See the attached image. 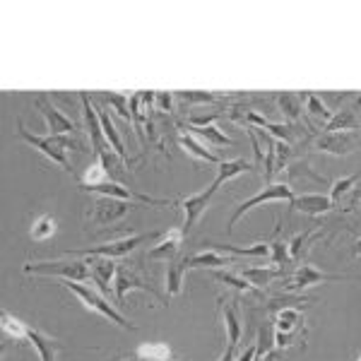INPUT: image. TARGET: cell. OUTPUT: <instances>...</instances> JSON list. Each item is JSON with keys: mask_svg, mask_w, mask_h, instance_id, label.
<instances>
[{"mask_svg": "<svg viewBox=\"0 0 361 361\" xmlns=\"http://www.w3.org/2000/svg\"><path fill=\"white\" fill-rule=\"evenodd\" d=\"M359 145H361V135L354 130H333V133L325 130L323 135L318 137L316 147L320 152H328L333 157H345L349 152H354Z\"/></svg>", "mask_w": 361, "mask_h": 361, "instance_id": "10", "label": "cell"}, {"mask_svg": "<svg viewBox=\"0 0 361 361\" xmlns=\"http://www.w3.org/2000/svg\"><path fill=\"white\" fill-rule=\"evenodd\" d=\"M37 106H39V111L44 114L46 126H49L51 135H70V137H75V133H78V126H75L73 118H68V116L63 114L49 97L39 94L37 97Z\"/></svg>", "mask_w": 361, "mask_h": 361, "instance_id": "12", "label": "cell"}, {"mask_svg": "<svg viewBox=\"0 0 361 361\" xmlns=\"http://www.w3.org/2000/svg\"><path fill=\"white\" fill-rule=\"evenodd\" d=\"M56 231H58L56 217H51V214H42V217L34 219L32 229H29V236H32L34 241H46V238H51Z\"/></svg>", "mask_w": 361, "mask_h": 361, "instance_id": "32", "label": "cell"}, {"mask_svg": "<svg viewBox=\"0 0 361 361\" xmlns=\"http://www.w3.org/2000/svg\"><path fill=\"white\" fill-rule=\"evenodd\" d=\"M183 236H185L183 229H169L166 234L147 250V258L171 263L173 258H178V250H180V243H183Z\"/></svg>", "mask_w": 361, "mask_h": 361, "instance_id": "14", "label": "cell"}, {"mask_svg": "<svg viewBox=\"0 0 361 361\" xmlns=\"http://www.w3.org/2000/svg\"><path fill=\"white\" fill-rule=\"evenodd\" d=\"M188 272V258H173L171 263H166V294L178 296L183 292V277Z\"/></svg>", "mask_w": 361, "mask_h": 361, "instance_id": "20", "label": "cell"}, {"mask_svg": "<svg viewBox=\"0 0 361 361\" xmlns=\"http://www.w3.org/2000/svg\"><path fill=\"white\" fill-rule=\"evenodd\" d=\"M217 188L219 185L214 183H209L207 185V190H200V193H195V195H188V197H183V200L178 202L180 207H183V214H185V219H183V234H188L193 226L200 222V217L205 214V209L209 207V200H212V195L217 193Z\"/></svg>", "mask_w": 361, "mask_h": 361, "instance_id": "11", "label": "cell"}, {"mask_svg": "<svg viewBox=\"0 0 361 361\" xmlns=\"http://www.w3.org/2000/svg\"><path fill=\"white\" fill-rule=\"evenodd\" d=\"M137 361H173V354L171 349L166 345H161V342H147V345H142L135 352Z\"/></svg>", "mask_w": 361, "mask_h": 361, "instance_id": "31", "label": "cell"}, {"mask_svg": "<svg viewBox=\"0 0 361 361\" xmlns=\"http://www.w3.org/2000/svg\"><path fill=\"white\" fill-rule=\"evenodd\" d=\"M265 130H270L272 133V135H275L277 140H279V142H292V140H294V135H296V126H287V123H270V121H265Z\"/></svg>", "mask_w": 361, "mask_h": 361, "instance_id": "37", "label": "cell"}, {"mask_svg": "<svg viewBox=\"0 0 361 361\" xmlns=\"http://www.w3.org/2000/svg\"><path fill=\"white\" fill-rule=\"evenodd\" d=\"M212 250H226L234 255H253V258H270V243H250V246H231V243H209Z\"/></svg>", "mask_w": 361, "mask_h": 361, "instance_id": "29", "label": "cell"}, {"mask_svg": "<svg viewBox=\"0 0 361 361\" xmlns=\"http://www.w3.org/2000/svg\"><path fill=\"white\" fill-rule=\"evenodd\" d=\"M253 169L248 159H229V161H219V169H217V178H214V183L222 185L226 180L241 176V173H246Z\"/></svg>", "mask_w": 361, "mask_h": 361, "instance_id": "26", "label": "cell"}, {"mask_svg": "<svg viewBox=\"0 0 361 361\" xmlns=\"http://www.w3.org/2000/svg\"><path fill=\"white\" fill-rule=\"evenodd\" d=\"M123 361H137V357H135V354H133V357H130V359H123Z\"/></svg>", "mask_w": 361, "mask_h": 361, "instance_id": "46", "label": "cell"}, {"mask_svg": "<svg viewBox=\"0 0 361 361\" xmlns=\"http://www.w3.org/2000/svg\"><path fill=\"white\" fill-rule=\"evenodd\" d=\"M301 335H306L304 328V308L289 306L275 313V349L292 347Z\"/></svg>", "mask_w": 361, "mask_h": 361, "instance_id": "3", "label": "cell"}, {"mask_svg": "<svg viewBox=\"0 0 361 361\" xmlns=\"http://www.w3.org/2000/svg\"><path fill=\"white\" fill-rule=\"evenodd\" d=\"M352 253H354V255H361V238H359V241H357V243H354Z\"/></svg>", "mask_w": 361, "mask_h": 361, "instance_id": "45", "label": "cell"}, {"mask_svg": "<svg viewBox=\"0 0 361 361\" xmlns=\"http://www.w3.org/2000/svg\"><path fill=\"white\" fill-rule=\"evenodd\" d=\"M270 260L277 267H282L284 263L292 260V255H289V241H282V238H279V224L275 229V236H272V241H270Z\"/></svg>", "mask_w": 361, "mask_h": 361, "instance_id": "33", "label": "cell"}, {"mask_svg": "<svg viewBox=\"0 0 361 361\" xmlns=\"http://www.w3.org/2000/svg\"><path fill=\"white\" fill-rule=\"evenodd\" d=\"M106 180H109V169L104 166V161L99 159V157H94V159H92V164L87 166L85 176L80 178V188L90 190V188H97V185L106 183Z\"/></svg>", "mask_w": 361, "mask_h": 361, "instance_id": "24", "label": "cell"}, {"mask_svg": "<svg viewBox=\"0 0 361 361\" xmlns=\"http://www.w3.org/2000/svg\"><path fill=\"white\" fill-rule=\"evenodd\" d=\"M337 279H345L342 275H325V272H320L316 265L306 263L301 265L299 270L294 272V277L289 279L287 284V292L294 294V292H301V289H308L313 287V284H320V282H337Z\"/></svg>", "mask_w": 361, "mask_h": 361, "instance_id": "13", "label": "cell"}, {"mask_svg": "<svg viewBox=\"0 0 361 361\" xmlns=\"http://www.w3.org/2000/svg\"><path fill=\"white\" fill-rule=\"evenodd\" d=\"M190 130H193L195 135H200L202 140H207L209 145H217V147H226V145H234V140L226 137L217 126H205V128H195V126H190Z\"/></svg>", "mask_w": 361, "mask_h": 361, "instance_id": "34", "label": "cell"}, {"mask_svg": "<svg viewBox=\"0 0 361 361\" xmlns=\"http://www.w3.org/2000/svg\"><path fill=\"white\" fill-rule=\"evenodd\" d=\"M214 279H217V282H222V284H226V287L236 289V292H241V294L260 296V289H255L243 275H234V272H229V270H226V272L219 270V272H214Z\"/></svg>", "mask_w": 361, "mask_h": 361, "instance_id": "30", "label": "cell"}, {"mask_svg": "<svg viewBox=\"0 0 361 361\" xmlns=\"http://www.w3.org/2000/svg\"><path fill=\"white\" fill-rule=\"evenodd\" d=\"M359 180V173H352V176H345V178H337L333 183V188H330V200H333V205H337V202L345 197L349 190L354 188V183Z\"/></svg>", "mask_w": 361, "mask_h": 361, "instance_id": "35", "label": "cell"}, {"mask_svg": "<svg viewBox=\"0 0 361 361\" xmlns=\"http://www.w3.org/2000/svg\"><path fill=\"white\" fill-rule=\"evenodd\" d=\"M241 275L246 277L255 289H263V287H267V284H272L279 275H282V267H277V265L246 267V270H243Z\"/></svg>", "mask_w": 361, "mask_h": 361, "instance_id": "23", "label": "cell"}, {"mask_svg": "<svg viewBox=\"0 0 361 361\" xmlns=\"http://www.w3.org/2000/svg\"><path fill=\"white\" fill-rule=\"evenodd\" d=\"M0 325H3L5 337H10V340H15V342H22V340L27 342V330H29V325H27V323H22L20 318H15L13 313H8L5 308L0 311Z\"/></svg>", "mask_w": 361, "mask_h": 361, "instance_id": "28", "label": "cell"}, {"mask_svg": "<svg viewBox=\"0 0 361 361\" xmlns=\"http://www.w3.org/2000/svg\"><path fill=\"white\" fill-rule=\"evenodd\" d=\"M25 272L27 275L63 277L70 279V282H85V279L92 277L90 265L82 263V260H73V263H66V260H39V263H27Z\"/></svg>", "mask_w": 361, "mask_h": 361, "instance_id": "4", "label": "cell"}, {"mask_svg": "<svg viewBox=\"0 0 361 361\" xmlns=\"http://www.w3.org/2000/svg\"><path fill=\"white\" fill-rule=\"evenodd\" d=\"M238 301L229 299H219V308H222V320H224V330H226V337H229V347L236 349V345L241 342V335H243V325H241V318H238Z\"/></svg>", "mask_w": 361, "mask_h": 361, "instance_id": "18", "label": "cell"}, {"mask_svg": "<svg viewBox=\"0 0 361 361\" xmlns=\"http://www.w3.org/2000/svg\"><path fill=\"white\" fill-rule=\"evenodd\" d=\"M17 135L25 140L27 145H32L34 149H39L44 157H49L54 164H58L66 173H73V166L68 161V149H78V152H85V145L80 142L78 137L70 135H34L29 133L22 121H17Z\"/></svg>", "mask_w": 361, "mask_h": 361, "instance_id": "1", "label": "cell"}, {"mask_svg": "<svg viewBox=\"0 0 361 361\" xmlns=\"http://www.w3.org/2000/svg\"><path fill=\"white\" fill-rule=\"evenodd\" d=\"M154 234H133L126 238H118V241H109L102 243V246H90V248H75V250H66L68 255H99V258H123V255H130L140 243H145L147 238H152Z\"/></svg>", "mask_w": 361, "mask_h": 361, "instance_id": "8", "label": "cell"}, {"mask_svg": "<svg viewBox=\"0 0 361 361\" xmlns=\"http://www.w3.org/2000/svg\"><path fill=\"white\" fill-rule=\"evenodd\" d=\"M133 207L135 205L128 202V200L99 195L97 200H92L90 209H87V219H90L94 226H111L116 222H121V219H123Z\"/></svg>", "mask_w": 361, "mask_h": 361, "instance_id": "6", "label": "cell"}, {"mask_svg": "<svg viewBox=\"0 0 361 361\" xmlns=\"http://www.w3.org/2000/svg\"><path fill=\"white\" fill-rule=\"evenodd\" d=\"M80 102H82V116H85L87 133H90L92 145H94V157H99V159L104 161V166L109 169V173H111L114 161H111V152H109V142H106V137H104V128H102V121H99V111L92 106L90 94H87V92H80Z\"/></svg>", "mask_w": 361, "mask_h": 361, "instance_id": "5", "label": "cell"}, {"mask_svg": "<svg viewBox=\"0 0 361 361\" xmlns=\"http://www.w3.org/2000/svg\"><path fill=\"white\" fill-rule=\"evenodd\" d=\"M97 111H99V121H102L104 137H106L109 147H111V149H114V154L118 157L121 161H123V166H133L135 161H133L130 157H128V152H126L123 140H121L118 130H116V126H114V121H111V111H109V109H104V106H99Z\"/></svg>", "mask_w": 361, "mask_h": 361, "instance_id": "15", "label": "cell"}, {"mask_svg": "<svg viewBox=\"0 0 361 361\" xmlns=\"http://www.w3.org/2000/svg\"><path fill=\"white\" fill-rule=\"evenodd\" d=\"M258 359H260L258 357V342H253V345H250L236 361H258Z\"/></svg>", "mask_w": 361, "mask_h": 361, "instance_id": "42", "label": "cell"}, {"mask_svg": "<svg viewBox=\"0 0 361 361\" xmlns=\"http://www.w3.org/2000/svg\"><path fill=\"white\" fill-rule=\"evenodd\" d=\"M306 99V111L311 116H316V118H320L323 123H328L330 118H333V111H330L328 106H325L323 102H320V97L316 94H304Z\"/></svg>", "mask_w": 361, "mask_h": 361, "instance_id": "36", "label": "cell"}, {"mask_svg": "<svg viewBox=\"0 0 361 361\" xmlns=\"http://www.w3.org/2000/svg\"><path fill=\"white\" fill-rule=\"evenodd\" d=\"M178 99H183L185 104H212L219 102L217 94H209V92H178Z\"/></svg>", "mask_w": 361, "mask_h": 361, "instance_id": "39", "label": "cell"}, {"mask_svg": "<svg viewBox=\"0 0 361 361\" xmlns=\"http://www.w3.org/2000/svg\"><path fill=\"white\" fill-rule=\"evenodd\" d=\"M27 342L37 349L39 361H58V352L63 349L61 342L42 333L39 328H32V325H29V330H27Z\"/></svg>", "mask_w": 361, "mask_h": 361, "instance_id": "17", "label": "cell"}, {"mask_svg": "<svg viewBox=\"0 0 361 361\" xmlns=\"http://www.w3.org/2000/svg\"><path fill=\"white\" fill-rule=\"evenodd\" d=\"M361 106V99H357V104L349 109H342V111L333 114V118L325 123V130H357L359 128V118H357V109Z\"/></svg>", "mask_w": 361, "mask_h": 361, "instance_id": "22", "label": "cell"}, {"mask_svg": "<svg viewBox=\"0 0 361 361\" xmlns=\"http://www.w3.org/2000/svg\"><path fill=\"white\" fill-rule=\"evenodd\" d=\"M357 361H361V357H359V359H357Z\"/></svg>", "mask_w": 361, "mask_h": 361, "instance_id": "47", "label": "cell"}, {"mask_svg": "<svg viewBox=\"0 0 361 361\" xmlns=\"http://www.w3.org/2000/svg\"><path fill=\"white\" fill-rule=\"evenodd\" d=\"M282 359V352L279 349H270V352L265 354V361H279Z\"/></svg>", "mask_w": 361, "mask_h": 361, "instance_id": "43", "label": "cell"}, {"mask_svg": "<svg viewBox=\"0 0 361 361\" xmlns=\"http://www.w3.org/2000/svg\"><path fill=\"white\" fill-rule=\"evenodd\" d=\"M219 361H236V359H234V349H231V347H226L224 357H222V359H219Z\"/></svg>", "mask_w": 361, "mask_h": 361, "instance_id": "44", "label": "cell"}, {"mask_svg": "<svg viewBox=\"0 0 361 361\" xmlns=\"http://www.w3.org/2000/svg\"><path fill=\"white\" fill-rule=\"evenodd\" d=\"M308 236H311V231H301V234H296L289 241V255H292V260H299L301 253L308 248Z\"/></svg>", "mask_w": 361, "mask_h": 361, "instance_id": "40", "label": "cell"}, {"mask_svg": "<svg viewBox=\"0 0 361 361\" xmlns=\"http://www.w3.org/2000/svg\"><path fill=\"white\" fill-rule=\"evenodd\" d=\"M294 190L289 188V183H267L260 193H255L253 197H248V200H243L241 205H238L234 209V214H231V219H229V224H226V231H234V226L238 219L243 217V214L248 212V209H253V207H258V205H263V202H277V200H287V202H292L294 200Z\"/></svg>", "mask_w": 361, "mask_h": 361, "instance_id": "7", "label": "cell"}, {"mask_svg": "<svg viewBox=\"0 0 361 361\" xmlns=\"http://www.w3.org/2000/svg\"><path fill=\"white\" fill-rule=\"evenodd\" d=\"M178 145L185 149V154H190L197 161H207V164H219V161H222L214 152H209L205 145L197 142L195 135H188V133H180V135H178Z\"/></svg>", "mask_w": 361, "mask_h": 361, "instance_id": "21", "label": "cell"}, {"mask_svg": "<svg viewBox=\"0 0 361 361\" xmlns=\"http://www.w3.org/2000/svg\"><path fill=\"white\" fill-rule=\"evenodd\" d=\"M92 272V279L99 284L104 294H111V282H116V272H118V265L114 263L111 258H99V255H92V260H87Z\"/></svg>", "mask_w": 361, "mask_h": 361, "instance_id": "16", "label": "cell"}, {"mask_svg": "<svg viewBox=\"0 0 361 361\" xmlns=\"http://www.w3.org/2000/svg\"><path fill=\"white\" fill-rule=\"evenodd\" d=\"M277 106H279V111H282L284 118L296 123V121L301 118V114H304V97L284 92V94L277 97Z\"/></svg>", "mask_w": 361, "mask_h": 361, "instance_id": "25", "label": "cell"}, {"mask_svg": "<svg viewBox=\"0 0 361 361\" xmlns=\"http://www.w3.org/2000/svg\"><path fill=\"white\" fill-rule=\"evenodd\" d=\"M292 207L299 212L308 214V217H318V214L330 212L335 205L330 200V195H320V193H306V195H296L292 200Z\"/></svg>", "mask_w": 361, "mask_h": 361, "instance_id": "19", "label": "cell"}, {"mask_svg": "<svg viewBox=\"0 0 361 361\" xmlns=\"http://www.w3.org/2000/svg\"><path fill=\"white\" fill-rule=\"evenodd\" d=\"M104 102L111 104L116 111L121 114V118H126L128 123H133V116L128 114V111H130V99L123 97V94H104Z\"/></svg>", "mask_w": 361, "mask_h": 361, "instance_id": "38", "label": "cell"}, {"mask_svg": "<svg viewBox=\"0 0 361 361\" xmlns=\"http://www.w3.org/2000/svg\"><path fill=\"white\" fill-rule=\"evenodd\" d=\"M63 287L68 289V292H73L75 296H78L82 304L90 308V311H97L99 316H104V318H109L111 323H116L118 328H123V330H128V333H135L137 330V325H133L130 320L128 318H123L121 316L116 308L109 304V299L106 296H102V294H97V292H92L90 287H85V284H80V282H70V279H66L63 282Z\"/></svg>", "mask_w": 361, "mask_h": 361, "instance_id": "2", "label": "cell"}, {"mask_svg": "<svg viewBox=\"0 0 361 361\" xmlns=\"http://www.w3.org/2000/svg\"><path fill=\"white\" fill-rule=\"evenodd\" d=\"M231 258H224L217 250H200V253L190 255L188 258V270H195V267H229Z\"/></svg>", "mask_w": 361, "mask_h": 361, "instance_id": "27", "label": "cell"}, {"mask_svg": "<svg viewBox=\"0 0 361 361\" xmlns=\"http://www.w3.org/2000/svg\"><path fill=\"white\" fill-rule=\"evenodd\" d=\"M114 289H116V301H118L121 306L126 304V296L128 292H133V289H140V292L154 296L157 304L166 306V299L161 296L152 284H147L145 279H140V275L135 270H130L128 265H118V272H116V282H114Z\"/></svg>", "mask_w": 361, "mask_h": 361, "instance_id": "9", "label": "cell"}, {"mask_svg": "<svg viewBox=\"0 0 361 361\" xmlns=\"http://www.w3.org/2000/svg\"><path fill=\"white\" fill-rule=\"evenodd\" d=\"M154 104H157V109H159V111H164V114L173 111V97L169 94V92H157Z\"/></svg>", "mask_w": 361, "mask_h": 361, "instance_id": "41", "label": "cell"}]
</instances>
